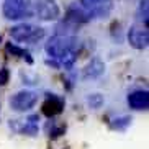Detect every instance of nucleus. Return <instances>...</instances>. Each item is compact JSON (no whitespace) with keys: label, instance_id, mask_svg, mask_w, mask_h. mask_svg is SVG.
<instances>
[{"label":"nucleus","instance_id":"4","mask_svg":"<svg viewBox=\"0 0 149 149\" xmlns=\"http://www.w3.org/2000/svg\"><path fill=\"white\" fill-rule=\"evenodd\" d=\"M10 36L13 38L15 41H20V43H38L44 36V30L40 26H31V25H17L10 30Z\"/></svg>","mask_w":149,"mask_h":149},{"label":"nucleus","instance_id":"9","mask_svg":"<svg viewBox=\"0 0 149 149\" xmlns=\"http://www.w3.org/2000/svg\"><path fill=\"white\" fill-rule=\"evenodd\" d=\"M105 72V64L100 57H92L90 61L87 62V66L84 67L82 70V77L85 80H92V79H98L102 74Z\"/></svg>","mask_w":149,"mask_h":149},{"label":"nucleus","instance_id":"18","mask_svg":"<svg viewBox=\"0 0 149 149\" xmlns=\"http://www.w3.org/2000/svg\"><path fill=\"white\" fill-rule=\"evenodd\" d=\"M64 131H66V126H64V125H61V126H57V128H54V130H51L49 136H53V138H57V136L64 134Z\"/></svg>","mask_w":149,"mask_h":149},{"label":"nucleus","instance_id":"8","mask_svg":"<svg viewBox=\"0 0 149 149\" xmlns=\"http://www.w3.org/2000/svg\"><path fill=\"white\" fill-rule=\"evenodd\" d=\"M90 20L88 17L87 10H84L82 7H77V5H70L69 8H67V13H66V18H64V23L69 25L70 28H74L77 30L79 25L82 23H87Z\"/></svg>","mask_w":149,"mask_h":149},{"label":"nucleus","instance_id":"13","mask_svg":"<svg viewBox=\"0 0 149 149\" xmlns=\"http://www.w3.org/2000/svg\"><path fill=\"white\" fill-rule=\"evenodd\" d=\"M103 95H100V93H90V95L87 97V103L88 107L92 110H97V108H100L102 105H103Z\"/></svg>","mask_w":149,"mask_h":149},{"label":"nucleus","instance_id":"12","mask_svg":"<svg viewBox=\"0 0 149 149\" xmlns=\"http://www.w3.org/2000/svg\"><path fill=\"white\" fill-rule=\"evenodd\" d=\"M7 51H8L12 56H17V57H23V59H26L28 64H33V59H31L30 53H28L26 49L20 48V46H17V44L8 43V44H7Z\"/></svg>","mask_w":149,"mask_h":149},{"label":"nucleus","instance_id":"17","mask_svg":"<svg viewBox=\"0 0 149 149\" xmlns=\"http://www.w3.org/2000/svg\"><path fill=\"white\" fill-rule=\"evenodd\" d=\"M10 79V72L8 69H0V85H5Z\"/></svg>","mask_w":149,"mask_h":149},{"label":"nucleus","instance_id":"5","mask_svg":"<svg viewBox=\"0 0 149 149\" xmlns=\"http://www.w3.org/2000/svg\"><path fill=\"white\" fill-rule=\"evenodd\" d=\"M38 102V93L31 92V90H23V92L15 93L10 98V108L15 111H28L36 105Z\"/></svg>","mask_w":149,"mask_h":149},{"label":"nucleus","instance_id":"14","mask_svg":"<svg viewBox=\"0 0 149 149\" xmlns=\"http://www.w3.org/2000/svg\"><path fill=\"white\" fill-rule=\"evenodd\" d=\"M130 121H131L130 116H120V118H115L113 121L110 123V128L111 130H125L130 125Z\"/></svg>","mask_w":149,"mask_h":149},{"label":"nucleus","instance_id":"6","mask_svg":"<svg viewBox=\"0 0 149 149\" xmlns=\"http://www.w3.org/2000/svg\"><path fill=\"white\" fill-rule=\"evenodd\" d=\"M90 18H107L113 8V0H82Z\"/></svg>","mask_w":149,"mask_h":149},{"label":"nucleus","instance_id":"19","mask_svg":"<svg viewBox=\"0 0 149 149\" xmlns=\"http://www.w3.org/2000/svg\"><path fill=\"white\" fill-rule=\"evenodd\" d=\"M0 41H2V38H0Z\"/></svg>","mask_w":149,"mask_h":149},{"label":"nucleus","instance_id":"2","mask_svg":"<svg viewBox=\"0 0 149 149\" xmlns=\"http://www.w3.org/2000/svg\"><path fill=\"white\" fill-rule=\"evenodd\" d=\"M3 15L8 20H20V18L33 17L31 0H5Z\"/></svg>","mask_w":149,"mask_h":149},{"label":"nucleus","instance_id":"10","mask_svg":"<svg viewBox=\"0 0 149 149\" xmlns=\"http://www.w3.org/2000/svg\"><path fill=\"white\" fill-rule=\"evenodd\" d=\"M128 105L133 110H148L149 93L148 90H136L128 95Z\"/></svg>","mask_w":149,"mask_h":149},{"label":"nucleus","instance_id":"11","mask_svg":"<svg viewBox=\"0 0 149 149\" xmlns=\"http://www.w3.org/2000/svg\"><path fill=\"white\" fill-rule=\"evenodd\" d=\"M62 110H64V100H62L61 97L51 95L48 100L43 103V108H41V111H43L46 116L53 118V116H56V115L61 113Z\"/></svg>","mask_w":149,"mask_h":149},{"label":"nucleus","instance_id":"3","mask_svg":"<svg viewBox=\"0 0 149 149\" xmlns=\"http://www.w3.org/2000/svg\"><path fill=\"white\" fill-rule=\"evenodd\" d=\"M33 17L40 18L43 22H53L61 15V10L54 0H31Z\"/></svg>","mask_w":149,"mask_h":149},{"label":"nucleus","instance_id":"15","mask_svg":"<svg viewBox=\"0 0 149 149\" xmlns=\"http://www.w3.org/2000/svg\"><path fill=\"white\" fill-rule=\"evenodd\" d=\"M23 134H28V136H35L38 134V123H33V121H26L25 126L22 130Z\"/></svg>","mask_w":149,"mask_h":149},{"label":"nucleus","instance_id":"16","mask_svg":"<svg viewBox=\"0 0 149 149\" xmlns=\"http://www.w3.org/2000/svg\"><path fill=\"white\" fill-rule=\"evenodd\" d=\"M139 18L141 22L148 25V0H141V5H139Z\"/></svg>","mask_w":149,"mask_h":149},{"label":"nucleus","instance_id":"1","mask_svg":"<svg viewBox=\"0 0 149 149\" xmlns=\"http://www.w3.org/2000/svg\"><path fill=\"white\" fill-rule=\"evenodd\" d=\"M79 41L75 40L72 35H59L49 38V41L46 43V53L53 59L61 61L64 56L70 53H77V46H79Z\"/></svg>","mask_w":149,"mask_h":149},{"label":"nucleus","instance_id":"7","mask_svg":"<svg viewBox=\"0 0 149 149\" xmlns=\"http://www.w3.org/2000/svg\"><path fill=\"white\" fill-rule=\"evenodd\" d=\"M128 41L134 49H146L149 44V31L148 25L144 23H136L128 31Z\"/></svg>","mask_w":149,"mask_h":149}]
</instances>
